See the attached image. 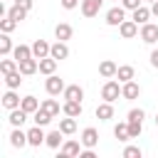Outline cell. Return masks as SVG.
Returning a JSON list of instances; mask_svg holds the SVG:
<instances>
[{
  "instance_id": "cell-1",
  "label": "cell",
  "mask_w": 158,
  "mask_h": 158,
  "mask_svg": "<svg viewBox=\"0 0 158 158\" xmlns=\"http://www.w3.org/2000/svg\"><path fill=\"white\" fill-rule=\"evenodd\" d=\"M118 96H121V81H116V79H106V84L101 86V99L114 104Z\"/></svg>"
},
{
  "instance_id": "cell-2",
  "label": "cell",
  "mask_w": 158,
  "mask_h": 158,
  "mask_svg": "<svg viewBox=\"0 0 158 158\" xmlns=\"http://www.w3.org/2000/svg\"><path fill=\"white\" fill-rule=\"evenodd\" d=\"M44 89H47L49 96H59V94H64L67 84H64V79H59L57 74H49V77L44 79Z\"/></svg>"
},
{
  "instance_id": "cell-3",
  "label": "cell",
  "mask_w": 158,
  "mask_h": 158,
  "mask_svg": "<svg viewBox=\"0 0 158 158\" xmlns=\"http://www.w3.org/2000/svg\"><path fill=\"white\" fill-rule=\"evenodd\" d=\"M123 20H126V7L123 5H116V7H111L106 12V25L109 27H118Z\"/></svg>"
},
{
  "instance_id": "cell-4",
  "label": "cell",
  "mask_w": 158,
  "mask_h": 158,
  "mask_svg": "<svg viewBox=\"0 0 158 158\" xmlns=\"http://www.w3.org/2000/svg\"><path fill=\"white\" fill-rule=\"evenodd\" d=\"M42 128H44V126H37V123H35V126L27 131V146H32V148H40V146L44 143L47 133H44Z\"/></svg>"
},
{
  "instance_id": "cell-5",
  "label": "cell",
  "mask_w": 158,
  "mask_h": 158,
  "mask_svg": "<svg viewBox=\"0 0 158 158\" xmlns=\"http://www.w3.org/2000/svg\"><path fill=\"white\" fill-rule=\"evenodd\" d=\"M141 40L146 42V44H156L158 42V25H153V22H146V25H141Z\"/></svg>"
},
{
  "instance_id": "cell-6",
  "label": "cell",
  "mask_w": 158,
  "mask_h": 158,
  "mask_svg": "<svg viewBox=\"0 0 158 158\" xmlns=\"http://www.w3.org/2000/svg\"><path fill=\"white\" fill-rule=\"evenodd\" d=\"M138 96H141V86H138L133 79L121 84V99H126V101H133V99H138Z\"/></svg>"
},
{
  "instance_id": "cell-7",
  "label": "cell",
  "mask_w": 158,
  "mask_h": 158,
  "mask_svg": "<svg viewBox=\"0 0 158 158\" xmlns=\"http://www.w3.org/2000/svg\"><path fill=\"white\" fill-rule=\"evenodd\" d=\"M81 146L84 148H96V143H99V131L94 128V126H86L84 131H81Z\"/></svg>"
},
{
  "instance_id": "cell-8",
  "label": "cell",
  "mask_w": 158,
  "mask_h": 158,
  "mask_svg": "<svg viewBox=\"0 0 158 158\" xmlns=\"http://www.w3.org/2000/svg\"><path fill=\"white\" fill-rule=\"evenodd\" d=\"M118 32H121L123 40H133L141 30H138V22H136V20H123V22L118 25Z\"/></svg>"
},
{
  "instance_id": "cell-9",
  "label": "cell",
  "mask_w": 158,
  "mask_h": 158,
  "mask_svg": "<svg viewBox=\"0 0 158 158\" xmlns=\"http://www.w3.org/2000/svg\"><path fill=\"white\" fill-rule=\"evenodd\" d=\"M17 69H20L25 77H32V74H37V72H40V59H37V57L22 59V62H17Z\"/></svg>"
},
{
  "instance_id": "cell-10",
  "label": "cell",
  "mask_w": 158,
  "mask_h": 158,
  "mask_svg": "<svg viewBox=\"0 0 158 158\" xmlns=\"http://www.w3.org/2000/svg\"><path fill=\"white\" fill-rule=\"evenodd\" d=\"M101 5H104V0H81V15L84 17H96L99 15V10H101Z\"/></svg>"
},
{
  "instance_id": "cell-11",
  "label": "cell",
  "mask_w": 158,
  "mask_h": 158,
  "mask_svg": "<svg viewBox=\"0 0 158 158\" xmlns=\"http://www.w3.org/2000/svg\"><path fill=\"white\" fill-rule=\"evenodd\" d=\"M49 49H52V44H49L47 40H35V42H32V57H37V59L49 57Z\"/></svg>"
},
{
  "instance_id": "cell-12",
  "label": "cell",
  "mask_w": 158,
  "mask_h": 158,
  "mask_svg": "<svg viewBox=\"0 0 158 158\" xmlns=\"http://www.w3.org/2000/svg\"><path fill=\"white\" fill-rule=\"evenodd\" d=\"M10 146H12V148H22V146H27V133L22 131V126H12Z\"/></svg>"
},
{
  "instance_id": "cell-13",
  "label": "cell",
  "mask_w": 158,
  "mask_h": 158,
  "mask_svg": "<svg viewBox=\"0 0 158 158\" xmlns=\"http://www.w3.org/2000/svg\"><path fill=\"white\" fill-rule=\"evenodd\" d=\"M49 57H54L57 62H62V59H67V57H69V47H67V42H62V40H57V42L52 44V49H49Z\"/></svg>"
},
{
  "instance_id": "cell-14",
  "label": "cell",
  "mask_w": 158,
  "mask_h": 158,
  "mask_svg": "<svg viewBox=\"0 0 158 158\" xmlns=\"http://www.w3.org/2000/svg\"><path fill=\"white\" fill-rule=\"evenodd\" d=\"M64 101H81L84 99V89L79 86V84H67V89H64Z\"/></svg>"
},
{
  "instance_id": "cell-15",
  "label": "cell",
  "mask_w": 158,
  "mask_h": 158,
  "mask_svg": "<svg viewBox=\"0 0 158 158\" xmlns=\"http://www.w3.org/2000/svg\"><path fill=\"white\" fill-rule=\"evenodd\" d=\"M20 104H22V99H20V96L15 94V89H7V91L2 94V106H5L7 111H12V109H17Z\"/></svg>"
},
{
  "instance_id": "cell-16",
  "label": "cell",
  "mask_w": 158,
  "mask_h": 158,
  "mask_svg": "<svg viewBox=\"0 0 158 158\" xmlns=\"http://www.w3.org/2000/svg\"><path fill=\"white\" fill-rule=\"evenodd\" d=\"M94 114H96L99 121H111V118H114V104H111V101H104V104L96 106Z\"/></svg>"
},
{
  "instance_id": "cell-17",
  "label": "cell",
  "mask_w": 158,
  "mask_h": 158,
  "mask_svg": "<svg viewBox=\"0 0 158 158\" xmlns=\"http://www.w3.org/2000/svg\"><path fill=\"white\" fill-rule=\"evenodd\" d=\"M27 118H30V114H27L25 109H20V106H17V109H12V111L7 114V121H10V126H22Z\"/></svg>"
},
{
  "instance_id": "cell-18",
  "label": "cell",
  "mask_w": 158,
  "mask_h": 158,
  "mask_svg": "<svg viewBox=\"0 0 158 158\" xmlns=\"http://www.w3.org/2000/svg\"><path fill=\"white\" fill-rule=\"evenodd\" d=\"M62 143H64V133H62L59 128H57V131H49L47 138H44V146H47V148H54V151L62 148Z\"/></svg>"
},
{
  "instance_id": "cell-19",
  "label": "cell",
  "mask_w": 158,
  "mask_h": 158,
  "mask_svg": "<svg viewBox=\"0 0 158 158\" xmlns=\"http://www.w3.org/2000/svg\"><path fill=\"white\" fill-rule=\"evenodd\" d=\"M72 35H74V27H72L69 22H59V25L54 27V37H57V40H62V42L72 40Z\"/></svg>"
},
{
  "instance_id": "cell-20",
  "label": "cell",
  "mask_w": 158,
  "mask_h": 158,
  "mask_svg": "<svg viewBox=\"0 0 158 158\" xmlns=\"http://www.w3.org/2000/svg\"><path fill=\"white\" fill-rule=\"evenodd\" d=\"M116 72H118V67H116V62H111V59H104V62L99 64V74H101L104 79H114Z\"/></svg>"
},
{
  "instance_id": "cell-21",
  "label": "cell",
  "mask_w": 158,
  "mask_h": 158,
  "mask_svg": "<svg viewBox=\"0 0 158 158\" xmlns=\"http://www.w3.org/2000/svg\"><path fill=\"white\" fill-rule=\"evenodd\" d=\"M81 111H84V106H81V101H64L62 104V114L64 116H81Z\"/></svg>"
},
{
  "instance_id": "cell-22",
  "label": "cell",
  "mask_w": 158,
  "mask_h": 158,
  "mask_svg": "<svg viewBox=\"0 0 158 158\" xmlns=\"http://www.w3.org/2000/svg\"><path fill=\"white\" fill-rule=\"evenodd\" d=\"M40 106H42V101H37V96H32V94L22 96V104H20V109H25V111H27L30 116H32V114H35V111H37Z\"/></svg>"
},
{
  "instance_id": "cell-23",
  "label": "cell",
  "mask_w": 158,
  "mask_h": 158,
  "mask_svg": "<svg viewBox=\"0 0 158 158\" xmlns=\"http://www.w3.org/2000/svg\"><path fill=\"white\" fill-rule=\"evenodd\" d=\"M59 131H62L64 136L77 133V118H74V116H64V118H59Z\"/></svg>"
},
{
  "instance_id": "cell-24",
  "label": "cell",
  "mask_w": 158,
  "mask_h": 158,
  "mask_svg": "<svg viewBox=\"0 0 158 158\" xmlns=\"http://www.w3.org/2000/svg\"><path fill=\"white\" fill-rule=\"evenodd\" d=\"M62 156H79L81 153V141H64L59 148Z\"/></svg>"
},
{
  "instance_id": "cell-25",
  "label": "cell",
  "mask_w": 158,
  "mask_h": 158,
  "mask_svg": "<svg viewBox=\"0 0 158 158\" xmlns=\"http://www.w3.org/2000/svg\"><path fill=\"white\" fill-rule=\"evenodd\" d=\"M54 72H57V59H54V57H44V59H40V74L49 77V74H54Z\"/></svg>"
},
{
  "instance_id": "cell-26",
  "label": "cell",
  "mask_w": 158,
  "mask_h": 158,
  "mask_svg": "<svg viewBox=\"0 0 158 158\" xmlns=\"http://www.w3.org/2000/svg\"><path fill=\"white\" fill-rule=\"evenodd\" d=\"M22 72L20 69H15V72H10V74H5V86L7 89H20V84H22Z\"/></svg>"
},
{
  "instance_id": "cell-27",
  "label": "cell",
  "mask_w": 158,
  "mask_h": 158,
  "mask_svg": "<svg viewBox=\"0 0 158 158\" xmlns=\"http://www.w3.org/2000/svg\"><path fill=\"white\" fill-rule=\"evenodd\" d=\"M151 15H153V12H151V7L141 5V7H136V10H133V17H131V20H136L138 25H146V22L151 20Z\"/></svg>"
},
{
  "instance_id": "cell-28",
  "label": "cell",
  "mask_w": 158,
  "mask_h": 158,
  "mask_svg": "<svg viewBox=\"0 0 158 158\" xmlns=\"http://www.w3.org/2000/svg\"><path fill=\"white\" fill-rule=\"evenodd\" d=\"M133 77H136V69H133L131 64H121L118 72H116V79H118L121 84H123V81H131Z\"/></svg>"
},
{
  "instance_id": "cell-29",
  "label": "cell",
  "mask_w": 158,
  "mask_h": 158,
  "mask_svg": "<svg viewBox=\"0 0 158 158\" xmlns=\"http://www.w3.org/2000/svg\"><path fill=\"white\" fill-rule=\"evenodd\" d=\"M52 118H54V116H52V114H49V111H44V109H42V106H40V109H37V111H35V114H32V121H35V123H37V126H47V123H49V121H52Z\"/></svg>"
},
{
  "instance_id": "cell-30",
  "label": "cell",
  "mask_w": 158,
  "mask_h": 158,
  "mask_svg": "<svg viewBox=\"0 0 158 158\" xmlns=\"http://www.w3.org/2000/svg\"><path fill=\"white\" fill-rule=\"evenodd\" d=\"M12 49H15V44H12V40H10V35L2 32V35H0V54L7 57V54H12Z\"/></svg>"
},
{
  "instance_id": "cell-31",
  "label": "cell",
  "mask_w": 158,
  "mask_h": 158,
  "mask_svg": "<svg viewBox=\"0 0 158 158\" xmlns=\"http://www.w3.org/2000/svg\"><path fill=\"white\" fill-rule=\"evenodd\" d=\"M114 136L118 141H131V133H128V121H121L114 126Z\"/></svg>"
},
{
  "instance_id": "cell-32",
  "label": "cell",
  "mask_w": 158,
  "mask_h": 158,
  "mask_svg": "<svg viewBox=\"0 0 158 158\" xmlns=\"http://www.w3.org/2000/svg\"><path fill=\"white\" fill-rule=\"evenodd\" d=\"M12 57H15L17 62H22V59H30V57H32V47H27V44H17V47L12 49Z\"/></svg>"
},
{
  "instance_id": "cell-33",
  "label": "cell",
  "mask_w": 158,
  "mask_h": 158,
  "mask_svg": "<svg viewBox=\"0 0 158 158\" xmlns=\"http://www.w3.org/2000/svg\"><path fill=\"white\" fill-rule=\"evenodd\" d=\"M27 12H30V10H25V7H22V5H17V2H15V5L7 10V15H10L12 20H17V22H22V20L27 17Z\"/></svg>"
},
{
  "instance_id": "cell-34",
  "label": "cell",
  "mask_w": 158,
  "mask_h": 158,
  "mask_svg": "<svg viewBox=\"0 0 158 158\" xmlns=\"http://www.w3.org/2000/svg\"><path fill=\"white\" fill-rule=\"evenodd\" d=\"M42 109H44V111H49L52 116H59V111H62V106H59V101H57V99H44V101H42Z\"/></svg>"
},
{
  "instance_id": "cell-35",
  "label": "cell",
  "mask_w": 158,
  "mask_h": 158,
  "mask_svg": "<svg viewBox=\"0 0 158 158\" xmlns=\"http://www.w3.org/2000/svg\"><path fill=\"white\" fill-rule=\"evenodd\" d=\"M17 25H20V22H17V20H12V17L7 15V17H2V20H0V32H7V35H10Z\"/></svg>"
},
{
  "instance_id": "cell-36",
  "label": "cell",
  "mask_w": 158,
  "mask_h": 158,
  "mask_svg": "<svg viewBox=\"0 0 158 158\" xmlns=\"http://www.w3.org/2000/svg\"><path fill=\"white\" fill-rule=\"evenodd\" d=\"M15 69H17V59H15V57H12V59H7V57H5V59L0 62V72H2V77H5V74H10V72H15Z\"/></svg>"
},
{
  "instance_id": "cell-37",
  "label": "cell",
  "mask_w": 158,
  "mask_h": 158,
  "mask_svg": "<svg viewBox=\"0 0 158 158\" xmlns=\"http://www.w3.org/2000/svg\"><path fill=\"white\" fill-rule=\"evenodd\" d=\"M128 133L131 138H138L143 133V121H128Z\"/></svg>"
},
{
  "instance_id": "cell-38",
  "label": "cell",
  "mask_w": 158,
  "mask_h": 158,
  "mask_svg": "<svg viewBox=\"0 0 158 158\" xmlns=\"http://www.w3.org/2000/svg\"><path fill=\"white\" fill-rule=\"evenodd\" d=\"M141 156H143V151L138 146H126L123 148V158H141Z\"/></svg>"
},
{
  "instance_id": "cell-39",
  "label": "cell",
  "mask_w": 158,
  "mask_h": 158,
  "mask_svg": "<svg viewBox=\"0 0 158 158\" xmlns=\"http://www.w3.org/2000/svg\"><path fill=\"white\" fill-rule=\"evenodd\" d=\"M143 118H146V111L143 109H131L128 116H126V121H143Z\"/></svg>"
},
{
  "instance_id": "cell-40",
  "label": "cell",
  "mask_w": 158,
  "mask_h": 158,
  "mask_svg": "<svg viewBox=\"0 0 158 158\" xmlns=\"http://www.w3.org/2000/svg\"><path fill=\"white\" fill-rule=\"evenodd\" d=\"M121 5H123L126 10H131V12H133L136 7H141V5H143V0H121Z\"/></svg>"
},
{
  "instance_id": "cell-41",
  "label": "cell",
  "mask_w": 158,
  "mask_h": 158,
  "mask_svg": "<svg viewBox=\"0 0 158 158\" xmlns=\"http://www.w3.org/2000/svg\"><path fill=\"white\" fill-rule=\"evenodd\" d=\"M59 5H62L64 10H74V7L81 5V0H59Z\"/></svg>"
},
{
  "instance_id": "cell-42",
  "label": "cell",
  "mask_w": 158,
  "mask_h": 158,
  "mask_svg": "<svg viewBox=\"0 0 158 158\" xmlns=\"http://www.w3.org/2000/svg\"><path fill=\"white\" fill-rule=\"evenodd\" d=\"M79 158H96V156H94V148H84V151L79 153Z\"/></svg>"
},
{
  "instance_id": "cell-43",
  "label": "cell",
  "mask_w": 158,
  "mask_h": 158,
  "mask_svg": "<svg viewBox=\"0 0 158 158\" xmlns=\"http://www.w3.org/2000/svg\"><path fill=\"white\" fill-rule=\"evenodd\" d=\"M151 67H156V69H158V49H153V52H151Z\"/></svg>"
},
{
  "instance_id": "cell-44",
  "label": "cell",
  "mask_w": 158,
  "mask_h": 158,
  "mask_svg": "<svg viewBox=\"0 0 158 158\" xmlns=\"http://www.w3.org/2000/svg\"><path fill=\"white\" fill-rule=\"evenodd\" d=\"M17 5H22L25 10H32V0H15Z\"/></svg>"
},
{
  "instance_id": "cell-45",
  "label": "cell",
  "mask_w": 158,
  "mask_h": 158,
  "mask_svg": "<svg viewBox=\"0 0 158 158\" xmlns=\"http://www.w3.org/2000/svg\"><path fill=\"white\" fill-rule=\"evenodd\" d=\"M151 12L158 17V0H156V2H151Z\"/></svg>"
},
{
  "instance_id": "cell-46",
  "label": "cell",
  "mask_w": 158,
  "mask_h": 158,
  "mask_svg": "<svg viewBox=\"0 0 158 158\" xmlns=\"http://www.w3.org/2000/svg\"><path fill=\"white\" fill-rule=\"evenodd\" d=\"M153 121H156V128H158V114H156V118H153Z\"/></svg>"
},
{
  "instance_id": "cell-47",
  "label": "cell",
  "mask_w": 158,
  "mask_h": 158,
  "mask_svg": "<svg viewBox=\"0 0 158 158\" xmlns=\"http://www.w3.org/2000/svg\"><path fill=\"white\" fill-rule=\"evenodd\" d=\"M143 2H156V0H143Z\"/></svg>"
}]
</instances>
